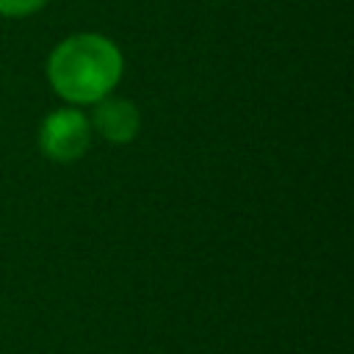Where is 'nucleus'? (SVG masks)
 <instances>
[{"label": "nucleus", "instance_id": "1", "mask_svg": "<svg viewBox=\"0 0 354 354\" xmlns=\"http://www.w3.org/2000/svg\"><path fill=\"white\" fill-rule=\"evenodd\" d=\"M44 72L50 88L64 105L86 108L113 94L124 75V55L113 39L83 30L61 39L50 50Z\"/></svg>", "mask_w": 354, "mask_h": 354}, {"label": "nucleus", "instance_id": "2", "mask_svg": "<svg viewBox=\"0 0 354 354\" xmlns=\"http://www.w3.org/2000/svg\"><path fill=\"white\" fill-rule=\"evenodd\" d=\"M91 122L83 108L61 105L53 108L36 133L39 152L53 163H75L91 147Z\"/></svg>", "mask_w": 354, "mask_h": 354}, {"label": "nucleus", "instance_id": "3", "mask_svg": "<svg viewBox=\"0 0 354 354\" xmlns=\"http://www.w3.org/2000/svg\"><path fill=\"white\" fill-rule=\"evenodd\" d=\"M91 133H97L108 144H130L141 130L138 105L127 97L108 94L91 105Z\"/></svg>", "mask_w": 354, "mask_h": 354}, {"label": "nucleus", "instance_id": "4", "mask_svg": "<svg viewBox=\"0 0 354 354\" xmlns=\"http://www.w3.org/2000/svg\"><path fill=\"white\" fill-rule=\"evenodd\" d=\"M50 0H0V17L6 19H22L36 11H41Z\"/></svg>", "mask_w": 354, "mask_h": 354}]
</instances>
